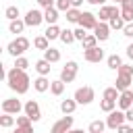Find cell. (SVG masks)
Masks as SVG:
<instances>
[{"instance_id":"cell-1","label":"cell","mask_w":133,"mask_h":133,"mask_svg":"<svg viewBox=\"0 0 133 133\" xmlns=\"http://www.w3.org/2000/svg\"><path fill=\"white\" fill-rule=\"evenodd\" d=\"M6 83H8V87L12 89V91H17V94H27V89H29V77H27V73L25 71H21V69H10V71H6Z\"/></svg>"},{"instance_id":"cell-2","label":"cell","mask_w":133,"mask_h":133,"mask_svg":"<svg viewBox=\"0 0 133 133\" xmlns=\"http://www.w3.org/2000/svg\"><path fill=\"white\" fill-rule=\"evenodd\" d=\"M131 81H133V66L131 64H123L116 71V83H114V87L118 91H125V89H129Z\"/></svg>"},{"instance_id":"cell-3","label":"cell","mask_w":133,"mask_h":133,"mask_svg":"<svg viewBox=\"0 0 133 133\" xmlns=\"http://www.w3.org/2000/svg\"><path fill=\"white\" fill-rule=\"evenodd\" d=\"M6 50H8V54H10V56L19 58V56H23V54L29 50V39H27L25 35H19L17 39H12V42L6 46Z\"/></svg>"},{"instance_id":"cell-4","label":"cell","mask_w":133,"mask_h":133,"mask_svg":"<svg viewBox=\"0 0 133 133\" xmlns=\"http://www.w3.org/2000/svg\"><path fill=\"white\" fill-rule=\"evenodd\" d=\"M94 98H96V91H94V87H89V85L79 87V89L75 91V96H73V100H75L77 104H91Z\"/></svg>"},{"instance_id":"cell-5","label":"cell","mask_w":133,"mask_h":133,"mask_svg":"<svg viewBox=\"0 0 133 133\" xmlns=\"http://www.w3.org/2000/svg\"><path fill=\"white\" fill-rule=\"evenodd\" d=\"M77 71H79L77 62H75V60H69V62L64 64V69L60 71V81H64V83H71V81H75V77H77Z\"/></svg>"},{"instance_id":"cell-6","label":"cell","mask_w":133,"mask_h":133,"mask_svg":"<svg viewBox=\"0 0 133 133\" xmlns=\"http://www.w3.org/2000/svg\"><path fill=\"white\" fill-rule=\"evenodd\" d=\"M127 118H125V112L123 110H112L108 112V118H106V127L108 129H118L121 125H125Z\"/></svg>"},{"instance_id":"cell-7","label":"cell","mask_w":133,"mask_h":133,"mask_svg":"<svg viewBox=\"0 0 133 133\" xmlns=\"http://www.w3.org/2000/svg\"><path fill=\"white\" fill-rule=\"evenodd\" d=\"M21 110H25V104H21L17 98H8L2 102V112L4 114H19Z\"/></svg>"},{"instance_id":"cell-8","label":"cell","mask_w":133,"mask_h":133,"mask_svg":"<svg viewBox=\"0 0 133 133\" xmlns=\"http://www.w3.org/2000/svg\"><path fill=\"white\" fill-rule=\"evenodd\" d=\"M71 129H73V116L66 114V116H62L60 121H56V123L52 125L50 133H69Z\"/></svg>"},{"instance_id":"cell-9","label":"cell","mask_w":133,"mask_h":133,"mask_svg":"<svg viewBox=\"0 0 133 133\" xmlns=\"http://www.w3.org/2000/svg\"><path fill=\"white\" fill-rule=\"evenodd\" d=\"M23 21H25L27 27H37V25L44 21V12L37 10V8H31V10H27V15H25Z\"/></svg>"},{"instance_id":"cell-10","label":"cell","mask_w":133,"mask_h":133,"mask_svg":"<svg viewBox=\"0 0 133 133\" xmlns=\"http://www.w3.org/2000/svg\"><path fill=\"white\" fill-rule=\"evenodd\" d=\"M25 114L33 121V123H37L39 118H42V110H39V104L35 102V100H29V102H25Z\"/></svg>"},{"instance_id":"cell-11","label":"cell","mask_w":133,"mask_h":133,"mask_svg":"<svg viewBox=\"0 0 133 133\" xmlns=\"http://www.w3.org/2000/svg\"><path fill=\"white\" fill-rule=\"evenodd\" d=\"M96 25H98V17L94 12L83 10L81 12V19H79V27H83V29H96Z\"/></svg>"},{"instance_id":"cell-12","label":"cell","mask_w":133,"mask_h":133,"mask_svg":"<svg viewBox=\"0 0 133 133\" xmlns=\"http://www.w3.org/2000/svg\"><path fill=\"white\" fill-rule=\"evenodd\" d=\"M116 104H118V108H121L123 112H125V110H129V108H133V91H131V89L121 91V96H118Z\"/></svg>"},{"instance_id":"cell-13","label":"cell","mask_w":133,"mask_h":133,"mask_svg":"<svg viewBox=\"0 0 133 133\" xmlns=\"http://www.w3.org/2000/svg\"><path fill=\"white\" fill-rule=\"evenodd\" d=\"M83 58L87 60V62H100L102 58H104V50L102 48H91V50H83Z\"/></svg>"},{"instance_id":"cell-14","label":"cell","mask_w":133,"mask_h":133,"mask_svg":"<svg viewBox=\"0 0 133 133\" xmlns=\"http://www.w3.org/2000/svg\"><path fill=\"white\" fill-rule=\"evenodd\" d=\"M94 35H96V37H98L100 42H106V39L110 37V25H108V23H102V21H100V23L96 25V29H94Z\"/></svg>"},{"instance_id":"cell-15","label":"cell","mask_w":133,"mask_h":133,"mask_svg":"<svg viewBox=\"0 0 133 133\" xmlns=\"http://www.w3.org/2000/svg\"><path fill=\"white\" fill-rule=\"evenodd\" d=\"M121 17L125 19V23H133V0L121 4Z\"/></svg>"},{"instance_id":"cell-16","label":"cell","mask_w":133,"mask_h":133,"mask_svg":"<svg viewBox=\"0 0 133 133\" xmlns=\"http://www.w3.org/2000/svg\"><path fill=\"white\" fill-rule=\"evenodd\" d=\"M44 21H46L48 25H56V21H58V8H56V6L46 8V10H44Z\"/></svg>"},{"instance_id":"cell-17","label":"cell","mask_w":133,"mask_h":133,"mask_svg":"<svg viewBox=\"0 0 133 133\" xmlns=\"http://www.w3.org/2000/svg\"><path fill=\"white\" fill-rule=\"evenodd\" d=\"M35 71L39 73V77H46V75H50L52 66H50V62H48L46 58H42V60H37V62H35Z\"/></svg>"},{"instance_id":"cell-18","label":"cell","mask_w":133,"mask_h":133,"mask_svg":"<svg viewBox=\"0 0 133 133\" xmlns=\"http://www.w3.org/2000/svg\"><path fill=\"white\" fill-rule=\"evenodd\" d=\"M50 85H52V81H48L46 77H37V79L33 81V87H35V91H39V94L48 91V89H50Z\"/></svg>"},{"instance_id":"cell-19","label":"cell","mask_w":133,"mask_h":133,"mask_svg":"<svg viewBox=\"0 0 133 133\" xmlns=\"http://www.w3.org/2000/svg\"><path fill=\"white\" fill-rule=\"evenodd\" d=\"M108 25H110V29H125V19L121 17V10L116 12V15H112V19L108 21Z\"/></svg>"},{"instance_id":"cell-20","label":"cell","mask_w":133,"mask_h":133,"mask_svg":"<svg viewBox=\"0 0 133 133\" xmlns=\"http://www.w3.org/2000/svg\"><path fill=\"white\" fill-rule=\"evenodd\" d=\"M112 15H114V6H102V8H100V12H98V17H100V21H102V23L110 21V19H112Z\"/></svg>"},{"instance_id":"cell-21","label":"cell","mask_w":133,"mask_h":133,"mask_svg":"<svg viewBox=\"0 0 133 133\" xmlns=\"http://www.w3.org/2000/svg\"><path fill=\"white\" fill-rule=\"evenodd\" d=\"M60 33H62V29H60L58 25H48V29L44 31V35H46L48 39H56V37H60Z\"/></svg>"},{"instance_id":"cell-22","label":"cell","mask_w":133,"mask_h":133,"mask_svg":"<svg viewBox=\"0 0 133 133\" xmlns=\"http://www.w3.org/2000/svg\"><path fill=\"white\" fill-rule=\"evenodd\" d=\"M33 46H35L37 50H44V52H46V50L50 48V39H48L46 35H37V37L33 39Z\"/></svg>"},{"instance_id":"cell-23","label":"cell","mask_w":133,"mask_h":133,"mask_svg":"<svg viewBox=\"0 0 133 133\" xmlns=\"http://www.w3.org/2000/svg\"><path fill=\"white\" fill-rule=\"evenodd\" d=\"M44 58H46L50 64H52V62H58V60H60V52H58L56 48H48V50L44 52Z\"/></svg>"},{"instance_id":"cell-24","label":"cell","mask_w":133,"mask_h":133,"mask_svg":"<svg viewBox=\"0 0 133 133\" xmlns=\"http://www.w3.org/2000/svg\"><path fill=\"white\" fill-rule=\"evenodd\" d=\"M106 62H108V69H114V71H118V69L123 66V60H121L118 54H110V56L106 58Z\"/></svg>"},{"instance_id":"cell-25","label":"cell","mask_w":133,"mask_h":133,"mask_svg":"<svg viewBox=\"0 0 133 133\" xmlns=\"http://www.w3.org/2000/svg\"><path fill=\"white\" fill-rule=\"evenodd\" d=\"M75 108H77V102H75V100H62V102H60V110H62L64 114H73Z\"/></svg>"},{"instance_id":"cell-26","label":"cell","mask_w":133,"mask_h":133,"mask_svg":"<svg viewBox=\"0 0 133 133\" xmlns=\"http://www.w3.org/2000/svg\"><path fill=\"white\" fill-rule=\"evenodd\" d=\"M25 27H27V25H25V21L17 19V21H10L8 31H10V33H23V29H25Z\"/></svg>"},{"instance_id":"cell-27","label":"cell","mask_w":133,"mask_h":133,"mask_svg":"<svg viewBox=\"0 0 133 133\" xmlns=\"http://www.w3.org/2000/svg\"><path fill=\"white\" fill-rule=\"evenodd\" d=\"M81 44H83V50H91V48H96V46H98V37H96L94 33H91V35L87 33V37H85Z\"/></svg>"},{"instance_id":"cell-28","label":"cell","mask_w":133,"mask_h":133,"mask_svg":"<svg viewBox=\"0 0 133 133\" xmlns=\"http://www.w3.org/2000/svg\"><path fill=\"white\" fill-rule=\"evenodd\" d=\"M50 91H52L54 96H62V91H64V81H60V79L52 81V85H50Z\"/></svg>"},{"instance_id":"cell-29","label":"cell","mask_w":133,"mask_h":133,"mask_svg":"<svg viewBox=\"0 0 133 133\" xmlns=\"http://www.w3.org/2000/svg\"><path fill=\"white\" fill-rule=\"evenodd\" d=\"M15 123H17V118H15L12 114H2V116H0V127H4V129L12 127Z\"/></svg>"},{"instance_id":"cell-30","label":"cell","mask_w":133,"mask_h":133,"mask_svg":"<svg viewBox=\"0 0 133 133\" xmlns=\"http://www.w3.org/2000/svg\"><path fill=\"white\" fill-rule=\"evenodd\" d=\"M106 129V123L104 121H91L89 123V133H102Z\"/></svg>"},{"instance_id":"cell-31","label":"cell","mask_w":133,"mask_h":133,"mask_svg":"<svg viewBox=\"0 0 133 133\" xmlns=\"http://www.w3.org/2000/svg\"><path fill=\"white\" fill-rule=\"evenodd\" d=\"M4 17H6L8 21H17V19H19V8H17V6H6Z\"/></svg>"},{"instance_id":"cell-32","label":"cell","mask_w":133,"mask_h":133,"mask_svg":"<svg viewBox=\"0 0 133 133\" xmlns=\"http://www.w3.org/2000/svg\"><path fill=\"white\" fill-rule=\"evenodd\" d=\"M79 19H81V10L79 8H71L66 12V21L69 23H79Z\"/></svg>"},{"instance_id":"cell-33","label":"cell","mask_w":133,"mask_h":133,"mask_svg":"<svg viewBox=\"0 0 133 133\" xmlns=\"http://www.w3.org/2000/svg\"><path fill=\"white\" fill-rule=\"evenodd\" d=\"M60 39H62V44H73V42H75V31H71V29H62Z\"/></svg>"},{"instance_id":"cell-34","label":"cell","mask_w":133,"mask_h":133,"mask_svg":"<svg viewBox=\"0 0 133 133\" xmlns=\"http://www.w3.org/2000/svg\"><path fill=\"white\" fill-rule=\"evenodd\" d=\"M118 96H121V91H118L116 87H106V89H104V98H106V100H114V102H116Z\"/></svg>"},{"instance_id":"cell-35","label":"cell","mask_w":133,"mask_h":133,"mask_svg":"<svg viewBox=\"0 0 133 133\" xmlns=\"http://www.w3.org/2000/svg\"><path fill=\"white\" fill-rule=\"evenodd\" d=\"M100 108H102L104 112H112V110L116 108V102H114V100H106V98H104V100L100 102Z\"/></svg>"},{"instance_id":"cell-36","label":"cell","mask_w":133,"mask_h":133,"mask_svg":"<svg viewBox=\"0 0 133 133\" xmlns=\"http://www.w3.org/2000/svg\"><path fill=\"white\" fill-rule=\"evenodd\" d=\"M58 10H62V12H69L73 6H71V0H56V4H54Z\"/></svg>"},{"instance_id":"cell-37","label":"cell","mask_w":133,"mask_h":133,"mask_svg":"<svg viewBox=\"0 0 133 133\" xmlns=\"http://www.w3.org/2000/svg\"><path fill=\"white\" fill-rule=\"evenodd\" d=\"M15 66H17V69H21V71H25V69L29 66V60H27L25 56H19V58L15 60Z\"/></svg>"},{"instance_id":"cell-38","label":"cell","mask_w":133,"mask_h":133,"mask_svg":"<svg viewBox=\"0 0 133 133\" xmlns=\"http://www.w3.org/2000/svg\"><path fill=\"white\" fill-rule=\"evenodd\" d=\"M33 121L27 116V114H23V116H17V127H29Z\"/></svg>"},{"instance_id":"cell-39","label":"cell","mask_w":133,"mask_h":133,"mask_svg":"<svg viewBox=\"0 0 133 133\" xmlns=\"http://www.w3.org/2000/svg\"><path fill=\"white\" fill-rule=\"evenodd\" d=\"M87 29H83V27H77L75 29V39H79V42H83L85 37H87V33H85Z\"/></svg>"},{"instance_id":"cell-40","label":"cell","mask_w":133,"mask_h":133,"mask_svg":"<svg viewBox=\"0 0 133 133\" xmlns=\"http://www.w3.org/2000/svg\"><path fill=\"white\" fill-rule=\"evenodd\" d=\"M116 133H133V125L125 123V125H121V127L116 129Z\"/></svg>"},{"instance_id":"cell-41","label":"cell","mask_w":133,"mask_h":133,"mask_svg":"<svg viewBox=\"0 0 133 133\" xmlns=\"http://www.w3.org/2000/svg\"><path fill=\"white\" fill-rule=\"evenodd\" d=\"M123 35H127V37H133V23H127V25H125V29H123Z\"/></svg>"},{"instance_id":"cell-42","label":"cell","mask_w":133,"mask_h":133,"mask_svg":"<svg viewBox=\"0 0 133 133\" xmlns=\"http://www.w3.org/2000/svg\"><path fill=\"white\" fill-rule=\"evenodd\" d=\"M12 133H33V127L29 125V127H17Z\"/></svg>"},{"instance_id":"cell-43","label":"cell","mask_w":133,"mask_h":133,"mask_svg":"<svg viewBox=\"0 0 133 133\" xmlns=\"http://www.w3.org/2000/svg\"><path fill=\"white\" fill-rule=\"evenodd\" d=\"M37 4L44 6V8H50V6H54L56 2H54V0H37Z\"/></svg>"},{"instance_id":"cell-44","label":"cell","mask_w":133,"mask_h":133,"mask_svg":"<svg viewBox=\"0 0 133 133\" xmlns=\"http://www.w3.org/2000/svg\"><path fill=\"white\" fill-rule=\"evenodd\" d=\"M125 118H127V123H129V125H133V108L125 110Z\"/></svg>"},{"instance_id":"cell-45","label":"cell","mask_w":133,"mask_h":133,"mask_svg":"<svg viewBox=\"0 0 133 133\" xmlns=\"http://www.w3.org/2000/svg\"><path fill=\"white\" fill-rule=\"evenodd\" d=\"M89 4H94V6H104V2L106 0H87Z\"/></svg>"},{"instance_id":"cell-46","label":"cell","mask_w":133,"mask_h":133,"mask_svg":"<svg viewBox=\"0 0 133 133\" xmlns=\"http://www.w3.org/2000/svg\"><path fill=\"white\" fill-rule=\"evenodd\" d=\"M81 4H83V0H71V6H73V8H79Z\"/></svg>"},{"instance_id":"cell-47","label":"cell","mask_w":133,"mask_h":133,"mask_svg":"<svg viewBox=\"0 0 133 133\" xmlns=\"http://www.w3.org/2000/svg\"><path fill=\"white\" fill-rule=\"evenodd\" d=\"M127 56L133 60V44H129V46H127Z\"/></svg>"},{"instance_id":"cell-48","label":"cell","mask_w":133,"mask_h":133,"mask_svg":"<svg viewBox=\"0 0 133 133\" xmlns=\"http://www.w3.org/2000/svg\"><path fill=\"white\" fill-rule=\"evenodd\" d=\"M69 133H83V129H71Z\"/></svg>"},{"instance_id":"cell-49","label":"cell","mask_w":133,"mask_h":133,"mask_svg":"<svg viewBox=\"0 0 133 133\" xmlns=\"http://www.w3.org/2000/svg\"><path fill=\"white\" fill-rule=\"evenodd\" d=\"M114 2H121V4H123V2H127V0H114Z\"/></svg>"},{"instance_id":"cell-50","label":"cell","mask_w":133,"mask_h":133,"mask_svg":"<svg viewBox=\"0 0 133 133\" xmlns=\"http://www.w3.org/2000/svg\"><path fill=\"white\" fill-rule=\"evenodd\" d=\"M102 133H104V131H102Z\"/></svg>"}]
</instances>
